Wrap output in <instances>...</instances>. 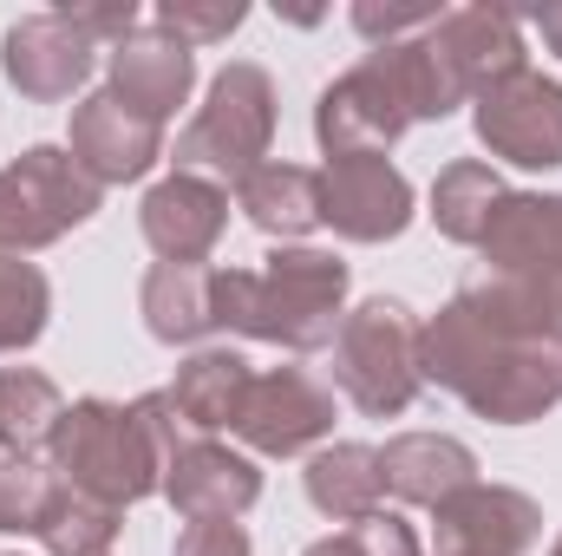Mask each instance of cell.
Returning <instances> with one entry per match:
<instances>
[{"mask_svg": "<svg viewBox=\"0 0 562 556\" xmlns=\"http://www.w3.org/2000/svg\"><path fill=\"white\" fill-rule=\"evenodd\" d=\"M458 105H464L458 79L419 33L406 46H373L353 73H340L314 105V138L327 157H380L386 144L406 138V125L451 119Z\"/></svg>", "mask_w": 562, "mask_h": 556, "instance_id": "3", "label": "cell"}, {"mask_svg": "<svg viewBox=\"0 0 562 556\" xmlns=\"http://www.w3.org/2000/svg\"><path fill=\"white\" fill-rule=\"evenodd\" d=\"M99 184L79 170L72 151L33 144L13 164H0V256H33L59 243L66 230L99 216Z\"/></svg>", "mask_w": 562, "mask_h": 556, "instance_id": "7", "label": "cell"}, {"mask_svg": "<svg viewBox=\"0 0 562 556\" xmlns=\"http://www.w3.org/2000/svg\"><path fill=\"white\" fill-rule=\"evenodd\" d=\"M177 556H249V531L243 524H190L177 537Z\"/></svg>", "mask_w": 562, "mask_h": 556, "instance_id": "33", "label": "cell"}, {"mask_svg": "<svg viewBox=\"0 0 562 556\" xmlns=\"http://www.w3.org/2000/svg\"><path fill=\"white\" fill-rule=\"evenodd\" d=\"M269 144H276V86H269L262 66L236 59L210 79L203 112L183 125L177 170L210 177V184H243L249 170H262Z\"/></svg>", "mask_w": 562, "mask_h": 556, "instance_id": "5", "label": "cell"}, {"mask_svg": "<svg viewBox=\"0 0 562 556\" xmlns=\"http://www.w3.org/2000/svg\"><path fill=\"white\" fill-rule=\"evenodd\" d=\"M53 498H59V478L46 471V465H33V458H0V531L7 537H40V524H46V511H53Z\"/></svg>", "mask_w": 562, "mask_h": 556, "instance_id": "28", "label": "cell"}, {"mask_svg": "<svg viewBox=\"0 0 562 556\" xmlns=\"http://www.w3.org/2000/svg\"><path fill=\"white\" fill-rule=\"evenodd\" d=\"M550 556H562V537H557V544H550Z\"/></svg>", "mask_w": 562, "mask_h": 556, "instance_id": "35", "label": "cell"}, {"mask_svg": "<svg viewBox=\"0 0 562 556\" xmlns=\"http://www.w3.org/2000/svg\"><path fill=\"white\" fill-rule=\"evenodd\" d=\"M72 157H79V170L105 190V184H132L144 177L157 157H164V125H150L138 119L132 105H119L112 92H92L79 112H72V144H66Z\"/></svg>", "mask_w": 562, "mask_h": 556, "instance_id": "15", "label": "cell"}, {"mask_svg": "<svg viewBox=\"0 0 562 556\" xmlns=\"http://www.w3.org/2000/svg\"><path fill=\"white\" fill-rule=\"evenodd\" d=\"M144 327L170 347H190L216 327V269L210 263H157L144 276Z\"/></svg>", "mask_w": 562, "mask_h": 556, "instance_id": "21", "label": "cell"}, {"mask_svg": "<svg viewBox=\"0 0 562 556\" xmlns=\"http://www.w3.org/2000/svg\"><path fill=\"white\" fill-rule=\"evenodd\" d=\"M223 230H229V197H223V184L190 177V170L150 184V197H144V243H150L164 263H203V256L223 243Z\"/></svg>", "mask_w": 562, "mask_h": 556, "instance_id": "16", "label": "cell"}, {"mask_svg": "<svg viewBox=\"0 0 562 556\" xmlns=\"http://www.w3.org/2000/svg\"><path fill=\"white\" fill-rule=\"evenodd\" d=\"M353 26L373 46H406V33H431L438 26V7H425V0H360Z\"/></svg>", "mask_w": 562, "mask_h": 556, "instance_id": "31", "label": "cell"}, {"mask_svg": "<svg viewBox=\"0 0 562 556\" xmlns=\"http://www.w3.org/2000/svg\"><path fill=\"white\" fill-rule=\"evenodd\" d=\"M321 223H334L347 243H393L413 223V184L386 157H327Z\"/></svg>", "mask_w": 562, "mask_h": 556, "instance_id": "10", "label": "cell"}, {"mask_svg": "<svg viewBox=\"0 0 562 556\" xmlns=\"http://www.w3.org/2000/svg\"><path fill=\"white\" fill-rule=\"evenodd\" d=\"M307 556H419V537H413V524H406V518L373 511V518L347 524L340 537H321Z\"/></svg>", "mask_w": 562, "mask_h": 556, "instance_id": "29", "label": "cell"}, {"mask_svg": "<svg viewBox=\"0 0 562 556\" xmlns=\"http://www.w3.org/2000/svg\"><path fill=\"white\" fill-rule=\"evenodd\" d=\"M190 86H196V53H190L177 33L138 26L132 40L112 46V99L132 105L150 125H164V119L190 99Z\"/></svg>", "mask_w": 562, "mask_h": 556, "instance_id": "17", "label": "cell"}, {"mask_svg": "<svg viewBox=\"0 0 562 556\" xmlns=\"http://www.w3.org/2000/svg\"><path fill=\"white\" fill-rule=\"evenodd\" d=\"M477 138L491 157L517 170H557L562 164V86L543 73H510L504 86L477 92Z\"/></svg>", "mask_w": 562, "mask_h": 556, "instance_id": "8", "label": "cell"}, {"mask_svg": "<svg viewBox=\"0 0 562 556\" xmlns=\"http://www.w3.org/2000/svg\"><path fill=\"white\" fill-rule=\"evenodd\" d=\"M380 471H386V491H393V498L425 504V511H438L445 498H458L464 485H477L471 445H458V438H445V432H400V438H386Z\"/></svg>", "mask_w": 562, "mask_h": 556, "instance_id": "19", "label": "cell"}, {"mask_svg": "<svg viewBox=\"0 0 562 556\" xmlns=\"http://www.w3.org/2000/svg\"><path fill=\"white\" fill-rule=\"evenodd\" d=\"M431 53L445 59V73L458 79L464 99L504 86L510 73H524V26L510 13H491V7H458V13H438V26L425 33Z\"/></svg>", "mask_w": 562, "mask_h": 556, "instance_id": "14", "label": "cell"}, {"mask_svg": "<svg viewBox=\"0 0 562 556\" xmlns=\"http://www.w3.org/2000/svg\"><path fill=\"white\" fill-rule=\"evenodd\" d=\"M334 380L340 393L360 407L367 419H393L419 400V321L406 314V301H360L340 334H334Z\"/></svg>", "mask_w": 562, "mask_h": 556, "instance_id": "6", "label": "cell"}, {"mask_svg": "<svg viewBox=\"0 0 562 556\" xmlns=\"http://www.w3.org/2000/svg\"><path fill=\"white\" fill-rule=\"evenodd\" d=\"M504 197H510V190H504V177H497L491 164L458 157V164H445L438 184H431V223H438V236H451V243H484V230H491V216H497Z\"/></svg>", "mask_w": 562, "mask_h": 556, "instance_id": "24", "label": "cell"}, {"mask_svg": "<svg viewBox=\"0 0 562 556\" xmlns=\"http://www.w3.org/2000/svg\"><path fill=\"white\" fill-rule=\"evenodd\" d=\"M347 263L327 249H276L269 269H216V327L276 341L288 354L334 347L347 321Z\"/></svg>", "mask_w": 562, "mask_h": 556, "instance_id": "4", "label": "cell"}, {"mask_svg": "<svg viewBox=\"0 0 562 556\" xmlns=\"http://www.w3.org/2000/svg\"><path fill=\"white\" fill-rule=\"evenodd\" d=\"M229 432H236L249 452H262V458H294V452H307L314 438L334 432V393H327L314 374H301V367L256 374Z\"/></svg>", "mask_w": 562, "mask_h": 556, "instance_id": "9", "label": "cell"}, {"mask_svg": "<svg viewBox=\"0 0 562 556\" xmlns=\"http://www.w3.org/2000/svg\"><path fill=\"white\" fill-rule=\"evenodd\" d=\"M59 419H66V400H59V387L46 374H33V367L0 374V445L13 458H33L40 445H53Z\"/></svg>", "mask_w": 562, "mask_h": 556, "instance_id": "25", "label": "cell"}, {"mask_svg": "<svg viewBox=\"0 0 562 556\" xmlns=\"http://www.w3.org/2000/svg\"><path fill=\"white\" fill-rule=\"evenodd\" d=\"M0 66H7V79H13V92L53 105V99H72V92L92 79V40H86L66 13H26V20L7 26Z\"/></svg>", "mask_w": 562, "mask_h": 556, "instance_id": "12", "label": "cell"}, {"mask_svg": "<svg viewBox=\"0 0 562 556\" xmlns=\"http://www.w3.org/2000/svg\"><path fill=\"white\" fill-rule=\"evenodd\" d=\"M164 498L190 524H236L262 498V471H256V458H243L216 438H190L164 465Z\"/></svg>", "mask_w": 562, "mask_h": 556, "instance_id": "11", "label": "cell"}, {"mask_svg": "<svg viewBox=\"0 0 562 556\" xmlns=\"http://www.w3.org/2000/svg\"><path fill=\"white\" fill-rule=\"evenodd\" d=\"M301 478H307V504H314L321 518H334V524H360V518H373L380 498H386L380 452H373V445H353V438L321 445Z\"/></svg>", "mask_w": 562, "mask_h": 556, "instance_id": "20", "label": "cell"}, {"mask_svg": "<svg viewBox=\"0 0 562 556\" xmlns=\"http://www.w3.org/2000/svg\"><path fill=\"white\" fill-rule=\"evenodd\" d=\"M190 445V425L177 419L170 393H144L132 407L119 400H79L53 432V471L66 491H86L112 511L164 491V465Z\"/></svg>", "mask_w": 562, "mask_h": 556, "instance_id": "2", "label": "cell"}, {"mask_svg": "<svg viewBox=\"0 0 562 556\" xmlns=\"http://www.w3.org/2000/svg\"><path fill=\"white\" fill-rule=\"evenodd\" d=\"M236 203L262 236L294 243V236H307L321 223V177L301 170V164H262V170H249L236 184Z\"/></svg>", "mask_w": 562, "mask_h": 556, "instance_id": "23", "label": "cell"}, {"mask_svg": "<svg viewBox=\"0 0 562 556\" xmlns=\"http://www.w3.org/2000/svg\"><path fill=\"white\" fill-rule=\"evenodd\" d=\"M53 288L26 256H0V354H20L46 334Z\"/></svg>", "mask_w": 562, "mask_h": 556, "instance_id": "27", "label": "cell"}, {"mask_svg": "<svg viewBox=\"0 0 562 556\" xmlns=\"http://www.w3.org/2000/svg\"><path fill=\"white\" fill-rule=\"evenodd\" d=\"M543 537V511L510 485H464L438 504V556H524Z\"/></svg>", "mask_w": 562, "mask_h": 556, "instance_id": "13", "label": "cell"}, {"mask_svg": "<svg viewBox=\"0 0 562 556\" xmlns=\"http://www.w3.org/2000/svg\"><path fill=\"white\" fill-rule=\"evenodd\" d=\"M249 380H256V374H249L243 354L210 347V354H196V360L177 367V380H170V407H177V419H183L190 432H223V425H236V413H243Z\"/></svg>", "mask_w": 562, "mask_h": 556, "instance_id": "22", "label": "cell"}, {"mask_svg": "<svg viewBox=\"0 0 562 556\" xmlns=\"http://www.w3.org/2000/svg\"><path fill=\"white\" fill-rule=\"evenodd\" d=\"M59 13H66L92 46H99V40H112V46H119V40H132V33H138V7H132V0H99V7H72V0H66Z\"/></svg>", "mask_w": 562, "mask_h": 556, "instance_id": "32", "label": "cell"}, {"mask_svg": "<svg viewBox=\"0 0 562 556\" xmlns=\"http://www.w3.org/2000/svg\"><path fill=\"white\" fill-rule=\"evenodd\" d=\"M419 374L491 425H530L562 400V281H484L419 327Z\"/></svg>", "mask_w": 562, "mask_h": 556, "instance_id": "1", "label": "cell"}, {"mask_svg": "<svg viewBox=\"0 0 562 556\" xmlns=\"http://www.w3.org/2000/svg\"><path fill=\"white\" fill-rule=\"evenodd\" d=\"M477 249L504 281H562V197L510 190Z\"/></svg>", "mask_w": 562, "mask_h": 556, "instance_id": "18", "label": "cell"}, {"mask_svg": "<svg viewBox=\"0 0 562 556\" xmlns=\"http://www.w3.org/2000/svg\"><path fill=\"white\" fill-rule=\"evenodd\" d=\"M112 537H119V511L99 504V498H86V491H66L59 485V498H53V511L40 524L46 556H105Z\"/></svg>", "mask_w": 562, "mask_h": 556, "instance_id": "26", "label": "cell"}, {"mask_svg": "<svg viewBox=\"0 0 562 556\" xmlns=\"http://www.w3.org/2000/svg\"><path fill=\"white\" fill-rule=\"evenodd\" d=\"M243 0H164L157 7V26L177 33L183 46H203V40H229L243 26Z\"/></svg>", "mask_w": 562, "mask_h": 556, "instance_id": "30", "label": "cell"}, {"mask_svg": "<svg viewBox=\"0 0 562 556\" xmlns=\"http://www.w3.org/2000/svg\"><path fill=\"white\" fill-rule=\"evenodd\" d=\"M537 33L550 40V53L562 59V7H543V13H537Z\"/></svg>", "mask_w": 562, "mask_h": 556, "instance_id": "34", "label": "cell"}]
</instances>
